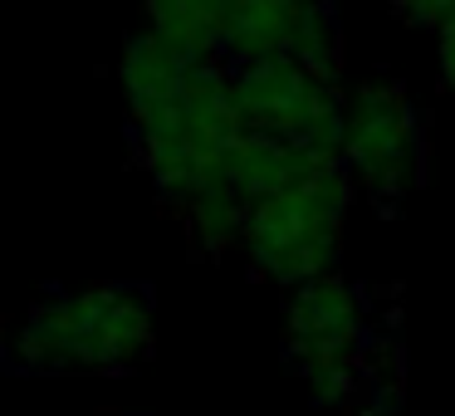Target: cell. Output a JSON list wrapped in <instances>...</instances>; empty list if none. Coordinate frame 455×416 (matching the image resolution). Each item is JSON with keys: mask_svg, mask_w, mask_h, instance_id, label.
<instances>
[{"mask_svg": "<svg viewBox=\"0 0 455 416\" xmlns=\"http://www.w3.org/2000/svg\"><path fill=\"white\" fill-rule=\"evenodd\" d=\"M118 84L138 167L167 206L226 181L230 152L245 138L230 60H201L142 30L123 44Z\"/></svg>", "mask_w": 455, "mask_h": 416, "instance_id": "6da1fadb", "label": "cell"}, {"mask_svg": "<svg viewBox=\"0 0 455 416\" xmlns=\"http://www.w3.org/2000/svg\"><path fill=\"white\" fill-rule=\"evenodd\" d=\"M284 357L328 412L402 416V328L396 308H382V289L357 284L338 269L289 289Z\"/></svg>", "mask_w": 455, "mask_h": 416, "instance_id": "7a4b0ae2", "label": "cell"}, {"mask_svg": "<svg viewBox=\"0 0 455 416\" xmlns=\"http://www.w3.org/2000/svg\"><path fill=\"white\" fill-rule=\"evenodd\" d=\"M157 343V304L142 284H89L50 294L20 318L11 363L44 377H113Z\"/></svg>", "mask_w": 455, "mask_h": 416, "instance_id": "3957f363", "label": "cell"}, {"mask_svg": "<svg viewBox=\"0 0 455 416\" xmlns=\"http://www.w3.org/2000/svg\"><path fill=\"white\" fill-rule=\"evenodd\" d=\"M353 196L357 187L347 177L343 157H328L304 181L250 201L245 236H240L250 269L279 289H299L308 279L338 269Z\"/></svg>", "mask_w": 455, "mask_h": 416, "instance_id": "277c9868", "label": "cell"}, {"mask_svg": "<svg viewBox=\"0 0 455 416\" xmlns=\"http://www.w3.org/2000/svg\"><path fill=\"white\" fill-rule=\"evenodd\" d=\"M353 187L382 216L402 211L426 177V128L411 93L396 79L377 74L347 89L343 99V138H338Z\"/></svg>", "mask_w": 455, "mask_h": 416, "instance_id": "5b68a950", "label": "cell"}, {"mask_svg": "<svg viewBox=\"0 0 455 416\" xmlns=\"http://www.w3.org/2000/svg\"><path fill=\"white\" fill-rule=\"evenodd\" d=\"M235 103L250 132L294 142L308 152H338L343 138V99L338 84L318 79L299 60L269 54V60H240L230 64Z\"/></svg>", "mask_w": 455, "mask_h": 416, "instance_id": "8992f818", "label": "cell"}, {"mask_svg": "<svg viewBox=\"0 0 455 416\" xmlns=\"http://www.w3.org/2000/svg\"><path fill=\"white\" fill-rule=\"evenodd\" d=\"M284 54L318 79H343V25L333 0H230L226 60H269Z\"/></svg>", "mask_w": 455, "mask_h": 416, "instance_id": "52a82bcc", "label": "cell"}, {"mask_svg": "<svg viewBox=\"0 0 455 416\" xmlns=\"http://www.w3.org/2000/svg\"><path fill=\"white\" fill-rule=\"evenodd\" d=\"M148 30L201 60H226L230 0H142Z\"/></svg>", "mask_w": 455, "mask_h": 416, "instance_id": "ba28073f", "label": "cell"}, {"mask_svg": "<svg viewBox=\"0 0 455 416\" xmlns=\"http://www.w3.org/2000/svg\"><path fill=\"white\" fill-rule=\"evenodd\" d=\"M177 216H181V230H187L191 245H196L201 255L220 260V255H230V250H240L250 201L240 196L230 181H220V187H206V191H196L191 201H181Z\"/></svg>", "mask_w": 455, "mask_h": 416, "instance_id": "9c48e42d", "label": "cell"}, {"mask_svg": "<svg viewBox=\"0 0 455 416\" xmlns=\"http://www.w3.org/2000/svg\"><path fill=\"white\" fill-rule=\"evenodd\" d=\"M396 20H406L411 30H441V20L455 11V0H392Z\"/></svg>", "mask_w": 455, "mask_h": 416, "instance_id": "30bf717a", "label": "cell"}, {"mask_svg": "<svg viewBox=\"0 0 455 416\" xmlns=\"http://www.w3.org/2000/svg\"><path fill=\"white\" fill-rule=\"evenodd\" d=\"M435 64H441V79L445 89L455 93V11L441 20V30H435Z\"/></svg>", "mask_w": 455, "mask_h": 416, "instance_id": "8fae6325", "label": "cell"}]
</instances>
